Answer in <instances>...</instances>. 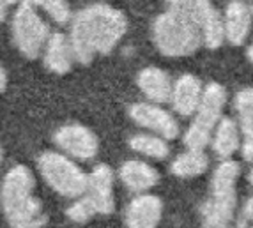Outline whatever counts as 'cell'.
Wrapping results in <instances>:
<instances>
[{"label":"cell","instance_id":"obj_5","mask_svg":"<svg viewBox=\"0 0 253 228\" xmlns=\"http://www.w3.org/2000/svg\"><path fill=\"white\" fill-rule=\"evenodd\" d=\"M42 179L62 196L78 198L89 188V175H85L78 166L62 154L44 152L38 159Z\"/></svg>","mask_w":253,"mask_h":228},{"label":"cell","instance_id":"obj_7","mask_svg":"<svg viewBox=\"0 0 253 228\" xmlns=\"http://www.w3.org/2000/svg\"><path fill=\"white\" fill-rule=\"evenodd\" d=\"M53 142L64 152L78 159H90L97 154V138L89 127L80 124H68L59 127L53 135Z\"/></svg>","mask_w":253,"mask_h":228},{"label":"cell","instance_id":"obj_16","mask_svg":"<svg viewBox=\"0 0 253 228\" xmlns=\"http://www.w3.org/2000/svg\"><path fill=\"white\" fill-rule=\"evenodd\" d=\"M121 181L133 193H142V191H147L156 186L160 175L151 165H147L144 161L129 159L121 166Z\"/></svg>","mask_w":253,"mask_h":228},{"label":"cell","instance_id":"obj_28","mask_svg":"<svg viewBox=\"0 0 253 228\" xmlns=\"http://www.w3.org/2000/svg\"><path fill=\"white\" fill-rule=\"evenodd\" d=\"M5 9H7V5H5L2 0H0V23L5 20Z\"/></svg>","mask_w":253,"mask_h":228},{"label":"cell","instance_id":"obj_27","mask_svg":"<svg viewBox=\"0 0 253 228\" xmlns=\"http://www.w3.org/2000/svg\"><path fill=\"white\" fill-rule=\"evenodd\" d=\"M5 87H7V75H5L4 68H2V66H0V94L4 92V90H5Z\"/></svg>","mask_w":253,"mask_h":228},{"label":"cell","instance_id":"obj_19","mask_svg":"<svg viewBox=\"0 0 253 228\" xmlns=\"http://www.w3.org/2000/svg\"><path fill=\"white\" fill-rule=\"evenodd\" d=\"M129 147L138 154H144L152 159H163L169 156V144L161 136L152 135H135L129 138Z\"/></svg>","mask_w":253,"mask_h":228},{"label":"cell","instance_id":"obj_17","mask_svg":"<svg viewBox=\"0 0 253 228\" xmlns=\"http://www.w3.org/2000/svg\"><path fill=\"white\" fill-rule=\"evenodd\" d=\"M212 149L221 159H230L239 149V131L232 118H221L218 122L212 136Z\"/></svg>","mask_w":253,"mask_h":228},{"label":"cell","instance_id":"obj_13","mask_svg":"<svg viewBox=\"0 0 253 228\" xmlns=\"http://www.w3.org/2000/svg\"><path fill=\"white\" fill-rule=\"evenodd\" d=\"M252 7L241 2V0H232L225 9V36L232 44L239 46L246 41L252 27Z\"/></svg>","mask_w":253,"mask_h":228},{"label":"cell","instance_id":"obj_11","mask_svg":"<svg viewBox=\"0 0 253 228\" xmlns=\"http://www.w3.org/2000/svg\"><path fill=\"white\" fill-rule=\"evenodd\" d=\"M89 198L99 214H110L115 209L114 200V173L106 165H97L89 175Z\"/></svg>","mask_w":253,"mask_h":228},{"label":"cell","instance_id":"obj_24","mask_svg":"<svg viewBox=\"0 0 253 228\" xmlns=\"http://www.w3.org/2000/svg\"><path fill=\"white\" fill-rule=\"evenodd\" d=\"M96 205L92 203V200L89 196H85V198H80L78 202H75L71 207L66 211L69 220L76 221V223H87V221L96 214Z\"/></svg>","mask_w":253,"mask_h":228},{"label":"cell","instance_id":"obj_26","mask_svg":"<svg viewBox=\"0 0 253 228\" xmlns=\"http://www.w3.org/2000/svg\"><path fill=\"white\" fill-rule=\"evenodd\" d=\"M243 157H245L248 163H253V140H248V142L243 145Z\"/></svg>","mask_w":253,"mask_h":228},{"label":"cell","instance_id":"obj_30","mask_svg":"<svg viewBox=\"0 0 253 228\" xmlns=\"http://www.w3.org/2000/svg\"><path fill=\"white\" fill-rule=\"evenodd\" d=\"M248 59L252 60V64H253V42H252V46H250V50H248Z\"/></svg>","mask_w":253,"mask_h":228},{"label":"cell","instance_id":"obj_2","mask_svg":"<svg viewBox=\"0 0 253 228\" xmlns=\"http://www.w3.org/2000/svg\"><path fill=\"white\" fill-rule=\"evenodd\" d=\"M34 175L27 166H14L2 182V207L11 228H42L46 223V216L42 205L36 198Z\"/></svg>","mask_w":253,"mask_h":228},{"label":"cell","instance_id":"obj_3","mask_svg":"<svg viewBox=\"0 0 253 228\" xmlns=\"http://www.w3.org/2000/svg\"><path fill=\"white\" fill-rule=\"evenodd\" d=\"M241 166L232 159H225L212 173L211 198L200 207L202 228H232L236 218V184Z\"/></svg>","mask_w":253,"mask_h":228},{"label":"cell","instance_id":"obj_20","mask_svg":"<svg viewBox=\"0 0 253 228\" xmlns=\"http://www.w3.org/2000/svg\"><path fill=\"white\" fill-rule=\"evenodd\" d=\"M169 4L172 9H177L181 13L193 18L200 25V29L207 18L216 13V9L211 5V0H169Z\"/></svg>","mask_w":253,"mask_h":228},{"label":"cell","instance_id":"obj_31","mask_svg":"<svg viewBox=\"0 0 253 228\" xmlns=\"http://www.w3.org/2000/svg\"><path fill=\"white\" fill-rule=\"evenodd\" d=\"M248 181H250V184L253 186V168H252V172H250V175H248Z\"/></svg>","mask_w":253,"mask_h":228},{"label":"cell","instance_id":"obj_23","mask_svg":"<svg viewBox=\"0 0 253 228\" xmlns=\"http://www.w3.org/2000/svg\"><path fill=\"white\" fill-rule=\"evenodd\" d=\"M30 2L36 7L42 9L59 25L68 23L69 18H71V11H69V5L66 0H30Z\"/></svg>","mask_w":253,"mask_h":228},{"label":"cell","instance_id":"obj_21","mask_svg":"<svg viewBox=\"0 0 253 228\" xmlns=\"http://www.w3.org/2000/svg\"><path fill=\"white\" fill-rule=\"evenodd\" d=\"M236 112L239 117V127L248 140H253V89L241 90L236 96Z\"/></svg>","mask_w":253,"mask_h":228},{"label":"cell","instance_id":"obj_18","mask_svg":"<svg viewBox=\"0 0 253 228\" xmlns=\"http://www.w3.org/2000/svg\"><path fill=\"white\" fill-rule=\"evenodd\" d=\"M209 166V157L206 156L204 151H190L181 154L179 157L173 159V163L170 165V172L175 177L181 179H191L199 177Z\"/></svg>","mask_w":253,"mask_h":228},{"label":"cell","instance_id":"obj_12","mask_svg":"<svg viewBox=\"0 0 253 228\" xmlns=\"http://www.w3.org/2000/svg\"><path fill=\"white\" fill-rule=\"evenodd\" d=\"M202 81L197 76L182 75L173 85L172 97H170L173 110L182 117H190V115L197 114L200 101H202Z\"/></svg>","mask_w":253,"mask_h":228},{"label":"cell","instance_id":"obj_4","mask_svg":"<svg viewBox=\"0 0 253 228\" xmlns=\"http://www.w3.org/2000/svg\"><path fill=\"white\" fill-rule=\"evenodd\" d=\"M152 39L158 50L167 57H188L204 42L199 23L172 7L156 18L152 25Z\"/></svg>","mask_w":253,"mask_h":228},{"label":"cell","instance_id":"obj_25","mask_svg":"<svg viewBox=\"0 0 253 228\" xmlns=\"http://www.w3.org/2000/svg\"><path fill=\"white\" fill-rule=\"evenodd\" d=\"M250 223H253V196L250 200H246L245 207L241 209L239 216H237V227L245 228Z\"/></svg>","mask_w":253,"mask_h":228},{"label":"cell","instance_id":"obj_29","mask_svg":"<svg viewBox=\"0 0 253 228\" xmlns=\"http://www.w3.org/2000/svg\"><path fill=\"white\" fill-rule=\"evenodd\" d=\"M2 2H4L5 5H14L16 2H20V0H2Z\"/></svg>","mask_w":253,"mask_h":228},{"label":"cell","instance_id":"obj_14","mask_svg":"<svg viewBox=\"0 0 253 228\" xmlns=\"http://www.w3.org/2000/svg\"><path fill=\"white\" fill-rule=\"evenodd\" d=\"M75 53H73L71 41L60 32L50 36L46 46H44V66L48 71L57 75H66L71 71Z\"/></svg>","mask_w":253,"mask_h":228},{"label":"cell","instance_id":"obj_6","mask_svg":"<svg viewBox=\"0 0 253 228\" xmlns=\"http://www.w3.org/2000/svg\"><path fill=\"white\" fill-rule=\"evenodd\" d=\"M50 39V29L30 0H23L13 16V41L21 55L36 59Z\"/></svg>","mask_w":253,"mask_h":228},{"label":"cell","instance_id":"obj_32","mask_svg":"<svg viewBox=\"0 0 253 228\" xmlns=\"http://www.w3.org/2000/svg\"><path fill=\"white\" fill-rule=\"evenodd\" d=\"M0 161H2V147H0Z\"/></svg>","mask_w":253,"mask_h":228},{"label":"cell","instance_id":"obj_22","mask_svg":"<svg viewBox=\"0 0 253 228\" xmlns=\"http://www.w3.org/2000/svg\"><path fill=\"white\" fill-rule=\"evenodd\" d=\"M202 38H204V44L207 48H211V50H216V48L221 46L223 39L227 38L225 36V25L218 11L212 13L202 25Z\"/></svg>","mask_w":253,"mask_h":228},{"label":"cell","instance_id":"obj_9","mask_svg":"<svg viewBox=\"0 0 253 228\" xmlns=\"http://www.w3.org/2000/svg\"><path fill=\"white\" fill-rule=\"evenodd\" d=\"M227 103V90L219 83H209L204 89L202 101L199 105V110L195 114V120L191 126L204 129V131L211 133L216 129L218 122L221 120V112Z\"/></svg>","mask_w":253,"mask_h":228},{"label":"cell","instance_id":"obj_10","mask_svg":"<svg viewBox=\"0 0 253 228\" xmlns=\"http://www.w3.org/2000/svg\"><path fill=\"white\" fill-rule=\"evenodd\" d=\"M163 214V202L154 194H140L126 207L127 228H156Z\"/></svg>","mask_w":253,"mask_h":228},{"label":"cell","instance_id":"obj_8","mask_svg":"<svg viewBox=\"0 0 253 228\" xmlns=\"http://www.w3.org/2000/svg\"><path fill=\"white\" fill-rule=\"evenodd\" d=\"M129 117L138 126L151 129L165 140H173L179 135V124L167 110L149 103H136L129 108Z\"/></svg>","mask_w":253,"mask_h":228},{"label":"cell","instance_id":"obj_15","mask_svg":"<svg viewBox=\"0 0 253 228\" xmlns=\"http://www.w3.org/2000/svg\"><path fill=\"white\" fill-rule=\"evenodd\" d=\"M140 90L145 97H149L154 103H165L172 97L173 85L170 81V76L160 68H145L138 73L136 78Z\"/></svg>","mask_w":253,"mask_h":228},{"label":"cell","instance_id":"obj_1","mask_svg":"<svg viewBox=\"0 0 253 228\" xmlns=\"http://www.w3.org/2000/svg\"><path fill=\"white\" fill-rule=\"evenodd\" d=\"M126 30V16L119 9L106 4L82 9L73 18L69 34L75 59L80 64H90L96 55H106L117 46Z\"/></svg>","mask_w":253,"mask_h":228}]
</instances>
